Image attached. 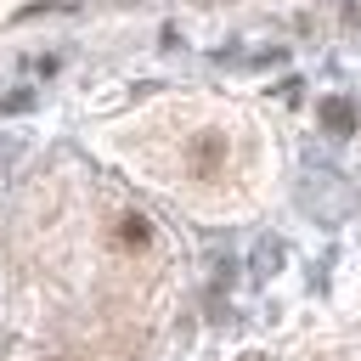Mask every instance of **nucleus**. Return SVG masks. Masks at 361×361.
Wrapping results in <instances>:
<instances>
[{
  "label": "nucleus",
  "instance_id": "obj_2",
  "mask_svg": "<svg viewBox=\"0 0 361 361\" xmlns=\"http://www.w3.org/2000/svg\"><path fill=\"white\" fill-rule=\"evenodd\" d=\"M113 243H118L124 254H147V248H152V220L135 214V209H124V214L113 220Z\"/></svg>",
  "mask_w": 361,
  "mask_h": 361
},
{
  "label": "nucleus",
  "instance_id": "obj_4",
  "mask_svg": "<svg viewBox=\"0 0 361 361\" xmlns=\"http://www.w3.org/2000/svg\"><path fill=\"white\" fill-rule=\"evenodd\" d=\"M243 361H265V355H243Z\"/></svg>",
  "mask_w": 361,
  "mask_h": 361
},
{
  "label": "nucleus",
  "instance_id": "obj_3",
  "mask_svg": "<svg viewBox=\"0 0 361 361\" xmlns=\"http://www.w3.org/2000/svg\"><path fill=\"white\" fill-rule=\"evenodd\" d=\"M322 130L350 135V130H355V107H350L344 96H327V102H322Z\"/></svg>",
  "mask_w": 361,
  "mask_h": 361
},
{
  "label": "nucleus",
  "instance_id": "obj_1",
  "mask_svg": "<svg viewBox=\"0 0 361 361\" xmlns=\"http://www.w3.org/2000/svg\"><path fill=\"white\" fill-rule=\"evenodd\" d=\"M220 164H226V135H220V130H203V135L192 141L186 169H192L197 180H214V175H220Z\"/></svg>",
  "mask_w": 361,
  "mask_h": 361
}]
</instances>
